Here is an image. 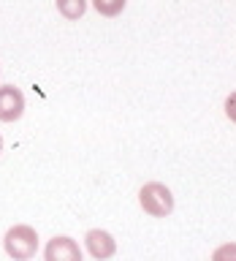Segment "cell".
I'll use <instances>...</instances> for the list:
<instances>
[{
    "mask_svg": "<svg viewBox=\"0 0 236 261\" xmlns=\"http://www.w3.org/2000/svg\"><path fill=\"white\" fill-rule=\"evenodd\" d=\"M3 248L6 253L11 256L14 261H30L38 250V234L36 228L27 226V223H19V226H11L3 237Z\"/></svg>",
    "mask_w": 236,
    "mask_h": 261,
    "instance_id": "6da1fadb",
    "label": "cell"
},
{
    "mask_svg": "<svg viewBox=\"0 0 236 261\" xmlns=\"http://www.w3.org/2000/svg\"><path fill=\"white\" fill-rule=\"evenodd\" d=\"M138 201H141L144 212H150L152 218H166L174 212V193L163 182H146L138 191Z\"/></svg>",
    "mask_w": 236,
    "mask_h": 261,
    "instance_id": "7a4b0ae2",
    "label": "cell"
},
{
    "mask_svg": "<svg viewBox=\"0 0 236 261\" xmlns=\"http://www.w3.org/2000/svg\"><path fill=\"white\" fill-rule=\"evenodd\" d=\"M44 261H81V248H79L76 240L60 234V237H54V240L46 242Z\"/></svg>",
    "mask_w": 236,
    "mask_h": 261,
    "instance_id": "3957f363",
    "label": "cell"
},
{
    "mask_svg": "<svg viewBox=\"0 0 236 261\" xmlns=\"http://www.w3.org/2000/svg\"><path fill=\"white\" fill-rule=\"evenodd\" d=\"M24 114V95L19 87L3 85L0 87V122H14Z\"/></svg>",
    "mask_w": 236,
    "mask_h": 261,
    "instance_id": "277c9868",
    "label": "cell"
},
{
    "mask_svg": "<svg viewBox=\"0 0 236 261\" xmlns=\"http://www.w3.org/2000/svg\"><path fill=\"white\" fill-rule=\"evenodd\" d=\"M84 245H87L90 256L95 261H106L117 253V240H114L109 231H103V228H90L87 237H84Z\"/></svg>",
    "mask_w": 236,
    "mask_h": 261,
    "instance_id": "5b68a950",
    "label": "cell"
},
{
    "mask_svg": "<svg viewBox=\"0 0 236 261\" xmlns=\"http://www.w3.org/2000/svg\"><path fill=\"white\" fill-rule=\"evenodd\" d=\"M57 11H60L65 19H79L87 11V0H57Z\"/></svg>",
    "mask_w": 236,
    "mask_h": 261,
    "instance_id": "8992f818",
    "label": "cell"
},
{
    "mask_svg": "<svg viewBox=\"0 0 236 261\" xmlns=\"http://www.w3.org/2000/svg\"><path fill=\"white\" fill-rule=\"evenodd\" d=\"M125 3L128 0H93L95 11L103 14V16H117L122 8H125Z\"/></svg>",
    "mask_w": 236,
    "mask_h": 261,
    "instance_id": "52a82bcc",
    "label": "cell"
},
{
    "mask_svg": "<svg viewBox=\"0 0 236 261\" xmlns=\"http://www.w3.org/2000/svg\"><path fill=\"white\" fill-rule=\"evenodd\" d=\"M212 261H236V242H225L212 253Z\"/></svg>",
    "mask_w": 236,
    "mask_h": 261,
    "instance_id": "ba28073f",
    "label": "cell"
},
{
    "mask_svg": "<svg viewBox=\"0 0 236 261\" xmlns=\"http://www.w3.org/2000/svg\"><path fill=\"white\" fill-rule=\"evenodd\" d=\"M225 114L231 117V122H236V93L228 95V101H225Z\"/></svg>",
    "mask_w": 236,
    "mask_h": 261,
    "instance_id": "9c48e42d",
    "label": "cell"
},
{
    "mask_svg": "<svg viewBox=\"0 0 236 261\" xmlns=\"http://www.w3.org/2000/svg\"><path fill=\"white\" fill-rule=\"evenodd\" d=\"M0 152H3V139H0Z\"/></svg>",
    "mask_w": 236,
    "mask_h": 261,
    "instance_id": "30bf717a",
    "label": "cell"
}]
</instances>
